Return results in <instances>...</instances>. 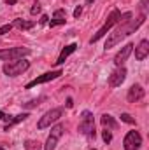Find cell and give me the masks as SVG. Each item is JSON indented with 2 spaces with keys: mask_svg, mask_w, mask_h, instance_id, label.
I'll list each match as a JSON object with an SVG mask.
<instances>
[{
  "mask_svg": "<svg viewBox=\"0 0 149 150\" xmlns=\"http://www.w3.org/2000/svg\"><path fill=\"white\" fill-rule=\"evenodd\" d=\"M144 21H146V14H140V16L135 18V19H130V21H126V23H121L119 28H116L111 35L107 37L105 49H111V47H114V45H117L123 38H126L130 33H133L140 25H144Z\"/></svg>",
  "mask_w": 149,
  "mask_h": 150,
  "instance_id": "obj_1",
  "label": "cell"
},
{
  "mask_svg": "<svg viewBox=\"0 0 149 150\" xmlns=\"http://www.w3.org/2000/svg\"><path fill=\"white\" fill-rule=\"evenodd\" d=\"M30 68V61H27V59H12V61H9V63H5L4 65V74L9 75V77H16V75H21L23 72H27Z\"/></svg>",
  "mask_w": 149,
  "mask_h": 150,
  "instance_id": "obj_2",
  "label": "cell"
},
{
  "mask_svg": "<svg viewBox=\"0 0 149 150\" xmlns=\"http://www.w3.org/2000/svg\"><path fill=\"white\" fill-rule=\"evenodd\" d=\"M79 133H82L88 138L95 136V117L90 110H84L81 113V122H79Z\"/></svg>",
  "mask_w": 149,
  "mask_h": 150,
  "instance_id": "obj_3",
  "label": "cell"
},
{
  "mask_svg": "<svg viewBox=\"0 0 149 150\" xmlns=\"http://www.w3.org/2000/svg\"><path fill=\"white\" fill-rule=\"evenodd\" d=\"M119 18H121V12H119L117 9H114V11H112L111 14H109V18H107V21L104 23V26H102V28H100V30H98V32H97V33H95L93 37L90 38V42L93 44V42H97V40H100V38L104 37V35H105V33H107V32L111 30V28L114 26V25H117V23H119Z\"/></svg>",
  "mask_w": 149,
  "mask_h": 150,
  "instance_id": "obj_4",
  "label": "cell"
},
{
  "mask_svg": "<svg viewBox=\"0 0 149 150\" xmlns=\"http://www.w3.org/2000/svg\"><path fill=\"white\" fill-rule=\"evenodd\" d=\"M30 49L28 47H9V49H0V61H12V59H21L23 56H28Z\"/></svg>",
  "mask_w": 149,
  "mask_h": 150,
  "instance_id": "obj_5",
  "label": "cell"
},
{
  "mask_svg": "<svg viewBox=\"0 0 149 150\" xmlns=\"http://www.w3.org/2000/svg\"><path fill=\"white\" fill-rule=\"evenodd\" d=\"M63 115V108H51L49 112H46L42 117H40V120L37 122V127L39 129H46V127H49L53 122H56L60 117Z\"/></svg>",
  "mask_w": 149,
  "mask_h": 150,
  "instance_id": "obj_6",
  "label": "cell"
},
{
  "mask_svg": "<svg viewBox=\"0 0 149 150\" xmlns=\"http://www.w3.org/2000/svg\"><path fill=\"white\" fill-rule=\"evenodd\" d=\"M63 124H56V126H53L51 127V133H49V136H47V142H46V145H44V150H54L56 149V145H58V140L62 138V134H63Z\"/></svg>",
  "mask_w": 149,
  "mask_h": 150,
  "instance_id": "obj_7",
  "label": "cell"
},
{
  "mask_svg": "<svg viewBox=\"0 0 149 150\" xmlns=\"http://www.w3.org/2000/svg\"><path fill=\"white\" fill-rule=\"evenodd\" d=\"M142 145V136L139 131H128L125 140H123V147L125 150H139Z\"/></svg>",
  "mask_w": 149,
  "mask_h": 150,
  "instance_id": "obj_8",
  "label": "cell"
},
{
  "mask_svg": "<svg viewBox=\"0 0 149 150\" xmlns=\"http://www.w3.org/2000/svg\"><path fill=\"white\" fill-rule=\"evenodd\" d=\"M62 75V70H54V72H47V74H42L40 77H35L32 82H28L27 86H25V89H32V87H35L39 84H46V82H49V80H54V79H58Z\"/></svg>",
  "mask_w": 149,
  "mask_h": 150,
  "instance_id": "obj_9",
  "label": "cell"
},
{
  "mask_svg": "<svg viewBox=\"0 0 149 150\" xmlns=\"http://www.w3.org/2000/svg\"><path fill=\"white\" fill-rule=\"evenodd\" d=\"M125 79H126V68L125 67H117L109 77V86L111 87H117V86H121L125 82Z\"/></svg>",
  "mask_w": 149,
  "mask_h": 150,
  "instance_id": "obj_10",
  "label": "cell"
},
{
  "mask_svg": "<svg viewBox=\"0 0 149 150\" xmlns=\"http://www.w3.org/2000/svg\"><path fill=\"white\" fill-rule=\"evenodd\" d=\"M144 94H146V91L142 89V86H140V84H133V86L128 89L126 100H128L130 103H137V101H140V100L144 98Z\"/></svg>",
  "mask_w": 149,
  "mask_h": 150,
  "instance_id": "obj_11",
  "label": "cell"
},
{
  "mask_svg": "<svg viewBox=\"0 0 149 150\" xmlns=\"http://www.w3.org/2000/svg\"><path fill=\"white\" fill-rule=\"evenodd\" d=\"M132 51H133V44H126L116 56H114V63L117 65V67H123L125 65V61L128 59V56L132 54Z\"/></svg>",
  "mask_w": 149,
  "mask_h": 150,
  "instance_id": "obj_12",
  "label": "cell"
},
{
  "mask_svg": "<svg viewBox=\"0 0 149 150\" xmlns=\"http://www.w3.org/2000/svg\"><path fill=\"white\" fill-rule=\"evenodd\" d=\"M149 54V40H140V44L135 47V59L142 61Z\"/></svg>",
  "mask_w": 149,
  "mask_h": 150,
  "instance_id": "obj_13",
  "label": "cell"
},
{
  "mask_svg": "<svg viewBox=\"0 0 149 150\" xmlns=\"http://www.w3.org/2000/svg\"><path fill=\"white\" fill-rule=\"evenodd\" d=\"M75 49H77V44H70V45H67V47H65V49L60 52V56H58V59H56L54 63H56V65H62V63H65V59H67V58H69V56L74 52Z\"/></svg>",
  "mask_w": 149,
  "mask_h": 150,
  "instance_id": "obj_14",
  "label": "cell"
},
{
  "mask_svg": "<svg viewBox=\"0 0 149 150\" xmlns=\"http://www.w3.org/2000/svg\"><path fill=\"white\" fill-rule=\"evenodd\" d=\"M65 11L63 9H58V11H54V18L49 21V26L53 28V26H60V25H65Z\"/></svg>",
  "mask_w": 149,
  "mask_h": 150,
  "instance_id": "obj_15",
  "label": "cell"
},
{
  "mask_svg": "<svg viewBox=\"0 0 149 150\" xmlns=\"http://www.w3.org/2000/svg\"><path fill=\"white\" fill-rule=\"evenodd\" d=\"M28 117V113H19V115H14V117H4L5 119V131H9V127L11 126H14V124H18V122H21V120H25Z\"/></svg>",
  "mask_w": 149,
  "mask_h": 150,
  "instance_id": "obj_16",
  "label": "cell"
},
{
  "mask_svg": "<svg viewBox=\"0 0 149 150\" xmlns=\"http://www.w3.org/2000/svg\"><path fill=\"white\" fill-rule=\"evenodd\" d=\"M100 122H102V126L107 127V129H116V127H117V122L114 120V117L109 115V113H104V115L100 117Z\"/></svg>",
  "mask_w": 149,
  "mask_h": 150,
  "instance_id": "obj_17",
  "label": "cell"
},
{
  "mask_svg": "<svg viewBox=\"0 0 149 150\" xmlns=\"http://www.w3.org/2000/svg\"><path fill=\"white\" fill-rule=\"evenodd\" d=\"M12 26H16V28H19V30H30V28L35 26V23H34V21H25V19H14Z\"/></svg>",
  "mask_w": 149,
  "mask_h": 150,
  "instance_id": "obj_18",
  "label": "cell"
},
{
  "mask_svg": "<svg viewBox=\"0 0 149 150\" xmlns=\"http://www.w3.org/2000/svg\"><path fill=\"white\" fill-rule=\"evenodd\" d=\"M25 149L27 150H40V143L35 140H27L25 142Z\"/></svg>",
  "mask_w": 149,
  "mask_h": 150,
  "instance_id": "obj_19",
  "label": "cell"
},
{
  "mask_svg": "<svg viewBox=\"0 0 149 150\" xmlns=\"http://www.w3.org/2000/svg\"><path fill=\"white\" fill-rule=\"evenodd\" d=\"M121 120L126 124H135V119H132V115H128V113H121Z\"/></svg>",
  "mask_w": 149,
  "mask_h": 150,
  "instance_id": "obj_20",
  "label": "cell"
},
{
  "mask_svg": "<svg viewBox=\"0 0 149 150\" xmlns=\"http://www.w3.org/2000/svg\"><path fill=\"white\" fill-rule=\"evenodd\" d=\"M42 100H44V98H39V100H34V101H28V103H25V108H34V107H37Z\"/></svg>",
  "mask_w": 149,
  "mask_h": 150,
  "instance_id": "obj_21",
  "label": "cell"
},
{
  "mask_svg": "<svg viewBox=\"0 0 149 150\" xmlns=\"http://www.w3.org/2000/svg\"><path fill=\"white\" fill-rule=\"evenodd\" d=\"M102 138H104V142H105V143H111V142H112L111 131H109V129H105V131H104V134H102Z\"/></svg>",
  "mask_w": 149,
  "mask_h": 150,
  "instance_id": "obj_22",
  "label": "cell"
},
{
  "mask_svg": "<svg viewBox=\"0 0 149 150\" xmlns=\"http://www.w3.org/2000/svg\"><path fill=\"white\" fill-rule=\"evenodd\" d=\"M12 30V25L9 23V25H4V26H0V35H5V33H9Z\"/></svg>",
  "mask_w": 149,
  "mask_h": 150,
  "instance_id": "obj_23",
  "label": "cell"
},
{
  "mask_svg": "<svg viewBox=\"0 0 149 150\" xmlns=\"http://www.w3.org/2000/svg\"><path fill=\"white\" fill-rule=\"evenodd\" d=\"M39 12H40V5L35 2V4H34V7L30 9V14H34V16H35V14H39Z\"/></svg>",
  "mask_w": 149,
  "mask_h": 150,
  "instance_id": "obj_24",
  "label": "cell"
},
{
  "mask_svg": "<svg viewBox=\"0 0 149 150\" xmlns=\"http://www.w3.org/2000/svg\"><path fill=\"white\" fill-rule=\"evenodd\" d=\"M146 9H148V0H142V2H140V11H142V14H146Z\"/></svg>",
  "mask_w": 149,
  "mask_h": 150,
  "instance_id": "obj_25",
  "label": "cell"
},
{
  "mask_svg": "<svg viewBox=\"0 0 149 150\" xmlns=\"http://www.w3.org/2000/svg\"><path fill=\"white\" fill-rule=\"evenodd\" d=\"M81 14H82V7L79 5V7H75V11H74V18H79Z\"/></svg>",
  "mask_w": 149,
  "mask_h": 150,
  "instance_id": "obj_26",
  "label": "cell"
},
{
  "mask_svg": "<svg viewBox=\"0 0 149 150\" xmlns=\"http://www.w3.org/2000/svg\"><path fill=\"white\" fill-rule=\"evenodd\" d=\"M40 23H42V25H46V23H49V18H47V16H42V19H40Z\"/></svg>",
  "mask_w": 149,
  "mask_h": 150,
  "instance_id": "obj_27",
  "label": "cell"
},
{
  "mask_svg": "<svg viewBox=\"0 0 149 150\" xmlns=\"http://www.w3.org/2000/svg\"><path fill=\"white\" fill-rule=\"evenodd\" d=\"M72 105H74V103H72V98H69V100H67V107H69V108H70V107H72Z\"/></svg>",
  "mask_w": 149,
  "mask_h": 150,
  "instance_id": "obj_28",
  "label": "cell"
},
{
  "mask_svg": "<svg viewBox=\"0 0 149 150\" xmlns=\"http://www.w3.org/2000/svg\"><path fill=\"white\" fill-rule=\"evenodd\" d=\"M18 0H7V4H16Z\"/></svg>",
  "mask_w": 149,
  "mask_h": 150,
  "instance_id": "obj_29",
  "label": "cell"
},
{
  "mask_svg": "<svg viewBox=\"0 0 149 150\" xmlns=\"http://www.w3.org/2000/svg\"><path fill=\"white\" fill-rule=\"evenodd\" d=\"M4 117H5V115H4V112H2V110H0V119H4Z\"/></svg>",
  "mask_w": 149,
  "mask_h": 150,
  "instance_id": "obj_30",
  "label": "cell"
},
{
  "mask_svg": "<svg viewBox=\"0 0 149 150\" xmlns=\"http://www.w3.org/2000/svg\"><path fill=\"white\" fill-rule=\"evenodd\" d=\"M91 2H93V0H86V4H88V5H90V4H91Z\"/></svg>",
  "mask_w": 149,
  "mask_h": 150,
  "instance_id": "obj_31",
  "label": "cell"
},
{
  "mask_svg": "<svg viewBox=\"0 0 149 150\" xmlns=\"http://www.w3.org/2000/svg\"><path fill=\"white\" fill-rule=\"evenodd\" d=\"M0 150H5V149H4V147H0Z\"/></svg>",
  "mask_w": 149,
  "mask_h": 150,
  "instance_id": "obj_32",
  "label": "cell"
},
{
  "mask_svg": "<svg viewBox=\"0 0 149 150\" xmlns=\"http://www.w3.org/2000/svg\"><path fill=\"white\" fill-rule=\"evenodd\" d=\"M91 150H97V149H91Z\"/></svg>",
  "mask_w": 149,
  "mask_h": 150,
  "instance_id": "obj_33",
  "label": "cell"
}]
</instances>
